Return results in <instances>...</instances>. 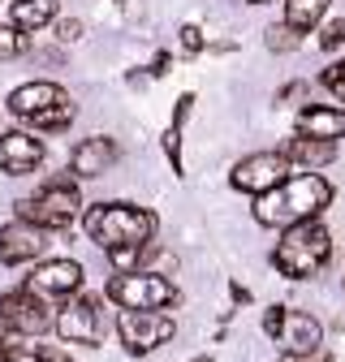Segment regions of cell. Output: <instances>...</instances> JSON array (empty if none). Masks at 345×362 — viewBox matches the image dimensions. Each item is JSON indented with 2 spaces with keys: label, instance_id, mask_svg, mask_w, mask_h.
I'll use <instances>...</instances> for the list:
<instances>
[{
  "label": "cell",
  "instance_id": "cell-1",
  "mask_svg": "<svg viewBox=\"0 0 345 362\" xmlns=\"http://www.w3.org/2000/svg\"><path fill=\"white\" fill-rule=\"evenodd\" d=\"M337 199L332 181L320 173H298L289 181H281L276 190L255 199V220L264 229H293L302 220H320V211Z\"/></svg>",
  "mask_w": 345,
  "mask_h": 362
},
{
  "label": "cell",
  "instance_id": "cell-2",
  "mask_svg": "<svg viewBox=\"0 0 345 362\" xmlns=\"http://www.w3.org/2000/svg\"><path fill=\"white\" fill-rule=\"evenodd\" d=\"M82 229L100 250H121V246H147L156 238V211L134 207V203H95L82 216Z\"/></svg>",
  "mask_w": 345,
  "mask_h": 362
},
{
  "label": "cell",
  "instance_id": "cell-3",
  "mask_svg": "<svg viewBox=\"0 0 345 362\" xmlns=\"http://www.w3.org/2000/svg\"><path fill=\"white\" fill-rule=\"evenodd\" d=\"M328 259H332V233H328L324 220H302V224H293V229H285L276 250H272L276 272L289 276V281L320 276V272L328 267Z\"/></svg>",
  "mask_w": 345,
  "mask_h": 362
},
{
  "label": "cell",
  "instance_id": "cell-4",
  "mask_svg": "<svg viewBox=\"0 0 345 362\" xmlns=\"http://www.w3.org/2000/svg\"><path fill=\"white\" fill-rule=\"evenodd\" d=\"M9 112L43 134H57V129H69V121L78 117L74 100L65 95V90L57 82H26L18 86L13 95H9Z\"/></svg>",
  "mask_w": 345,
  "mask_h": 362
},
{
  "label": "cell",
  "instance_id": "cell-5",
  "mask_svg": "<svg viewBox=\"0 0 345 362\" xmlns=\"http://www.w3.org/2000/svg\"><path fill=\"white\" fill-rule=\"evenodd\" d=\"M78 207H82V194L69 177H52V181H43V186L18 203V220H30L39 224L43 233H65L69 224L78 220Z\"/></svg>",
  "mask_w": 345,
  "mask_h": 362
},
{
  "label": "cell",
  "instance_id": "cell-6",
  "mask_svg": "<svg viewBox=\"0 0 345 362\" xmlns=\"http://www.w3.org/2000/svg\"><path fill=\"white\" fill-rule=\"evenodd\" d=\"M104 298L117 302L121 310H164L177 302V289L160 272H117L104 289Z\"/></svg>",
  "mask_w": 345,
  "mask_h": 362
},
{
  "label": "cell",
  "instance_id": "cell-7",
  "mask_svg": "<svg viewBox=\"0 0 345 362\" xmlns=\"http://www.w3.org/2000/svg\"><path fill=\"white\" fill-rule=\"evenodd\" d=\"M57 332L69 345H100L108 332V310H104V293H82L69 298L57 315Z\"/></svg>",
  "mask_w": 345,
  "mask_h": 362
},
{
  "label": "cell",
  "instance_id": "cell-8",
  "mask_svg": "<svg viewBox=\"0 0 345 362\" xmlns=\"http://www.w3.org/2000/svg\"><path fill=\"white\" fill-rule=\"evenodd\" d=\"M293 177V160L285 156V151H255V156H246V160H238L233 164V173H229V186L233 190H242V194H268V190H276L281 181H289Z\"/></svg>",
  "mask_w": 345,
  "mask_h": 362
},
{
  "label": "cell",
  "instance_id": "cell-9",
  "mask_svg": "<svg viewBox=\"0 0 345 362\" xmlns=\"http://www.w3.org/2000/svg\"><path fill=\"white\" fill-rule=\"evenodd\" d=\"M172 332H177V324L160 310H121L117 315V337H121L125 354H134V358L160 349L164 341H172Z\"/></svg>",
  "mask_w": 345,
  "mask_h": 362
},
{
  "label": "cell",
  "instance_id": "cell-10",
  "mask_svg": "<svg viewBox=\"0 0 345 362\" xmlns=\"http://www.w3.org/2000/svg\"><path fill=\"white\" fill-rule=\"evenodd\" d=\"M272 341L285 349V358H302V354H315V349H324V328H320V320L315 315H307V310H281V324H276V332H272Z\"/></svg>",
  "mask_w": 345,
  "mask_h": 362
},
{
  "label": "cell",
  "instance_id": "cell-11",
  "mask_svg": "<svg viewBox=\"0 0 345 362\" xmlns=\"http://www.w3.org/2000/svg\"><path fill=\"white\" fill-rule=\"evenodd\" d=\"M0 315H5L22 337H43L48 328H57V320L48 315V302H43L39 293H30L26 285L0 298Z\"/></svg>",
  "mask_w": 345,
  "mask_h": 362
},
{
  "label": "cell",
  "instance_id": "cell-12",
  "mask_svg": "<svg viewBox=\"0 0 345 362\" xmlns=\"http://www.w3.org/2000/svg\"><path fill=\"white\" fill-rule=\"evenodd\" d=\"M26 289L39 293L43 302H48V298H74L82 289V263H74V259H48V263H39L26 276Z\"/></svg>",
  "mask_w": 345,
  "mask_h": 362
},
{
  "label": "cell",
  "instance_id": "cell-13",
  "mask_svg": "<svg viewBox=\"0 0 345 362\" xmlns=\"http://www.w3.org/2000/svg\"><path fill=\"white\" fill-rule=\"evenodd\" d=\"M43 164V143L35 139V134L26 129H9V134H0V173H9V177H26Z\"/></svg>",
  "mask_w": 345,
  "mask_h": 362
},
{
  "label": "cell",
  "instance_id": "cell-14",
  "mask_svg": "<svg viewBox=\"0 0 345 362\" xmlns=\"http://www.w3.org/2000/svg\"><path fill=\"white\" fill-rule=\"evenodd\" d=\"M43 246H48V242H43V229L30 224V220H13V224L0 229V263H9V267L39 259Z\"/></svg>",
  "mask_w": 345,
  "mask_h": 362
},
{
  "label": "cell",
  "instance_id": "cell-15",
  "mask_svg": "<svg viewBox=\"0 0 345 362\" xmlns=\"http://www.w3.org/2000/svg\"><path fill=\"white\" fill-rule=\"evenodd\" d=\"M121 160V147L112 139H104V134H95V139H82L69 156V173L82 177V181H91V177H104L112 164Z\"/></svg>",
  "mask_w": 345,
  "mask_h": 362
},
{
  "label": "cell",
  "instance_id": "cell-16",
  "mask_svg": "<svg viewBox=\"0 0 345 362\" xmlns=\"http://www.w3.org/2000/svg\"><path fill=\"white\" fill-rule=\"evenodd\" d=\"M298 134L311 139H345V108L341 104H307L298 112Z\"/></svg>",
  "mask_w": 345,
  "mask_h": 362
},
{
  "label": "cell",
  "instance_id": "cell-17",
  "mask_svg": "<svg viewBox=\"0 0 345 362\" xmlns=\"http://www.w3.org/2000/svg\"><path fill=\"white\" fill-rule=\"evenodd\" d=\"M281 151H285V156L293 160V168H302V173L328 168V164L337 160V143H332V139H311V134H298V139H289Z\"/></svg>",
  "mask_w": 345,
  "mask_h": 362
},
{
  "label": "cell",
  "instance_id": "cell-18",
  "mask_svg": "<svg viewBox=\"0 0 345 362\" xmlns=\"http://www.w3.org/2000/svg\"><path fill=\"white\" fill-rule=\"evenodd\" d=\"M57 18V0H13V9H9V22L26 35H35L39 26H48Z\"/></svg>",
  "mask_w": 345,
  "mask_h": 362
},
{
  "label": "cell",
  "instance_id": "cell-19",
  "mask_svg": "<svg viewBox=\"0 0 345 362\" xmlns=\"http://www.w3.org/2000/svg\"><path fill=\"white\" fill-rule=\"evenodd\" d=\"M328 5L332 0H285V22L293 26V30H315V26H324V18H328Z\"/></svg>",
  "mask_w": 345,
  "mask_h": 362
},
{
  "label": "cell",
  "instance_id": "cell-20",
  "mask_svg": "<svg viewBox=\"0 0 345 362\" xmlns=\"http://www.w3.org/2000/svg\"><path fill=\"white\" fill-rule=\"evenodd\" d=\"M264 43L272 52H293L298 43H302V30H293L289 22H276V26H268V35H264Z\"/></svg>",
  "mask_w": 345,
  "mask_h": 362
},
{
  "label": "cell",
  "instance_id": "cell-21",
  "mask_svg": "<svg viewBox=\"0 0 345 362\" xmlns=\"http://www.w3.org/2000/svg\"><path fill=\"white\" fill-rule=\"evenodd\" d=\"M22 52H26V30H18L13 22H5V26H0V61H13Z\"/></svg>",
  "mask_w": 345,
  "mask_h": 362
},
{
  "label": "cell",
  "instance_id": "cell-22",
  "mask_svg": "<svg viewBox=\"0 0 345 362\" xmlns=\"http://www.w3.org/2000/svg\"><path fill=\"white\" fill-rule=\"evenodd\" d=\"M320 48L324 52H341L345 48V18H332L320 26Z\"/></svg>",
  "mask_w": 345,
  "mask_h": 362
},
{
  "label": "cell",
  "instance_id": "cell-23",
  "mask_svg": "<svg viewBox=\"0 0 345 362\" xmlns=\"http://www.w3.org/2000/svg\"><path fill=\"white\" fill-rule=\"evenodd\" d=\"M164 156H168L172 173H182V125H168L164 129Z\"/></svg>",
  "mask_w": 345,
  "mask_h": 362
},
{
  "label": "cell",
  "instance_id": "cell-24",
  "mask_svg": "<svg viewBox=\"0 0 345 362\" xmlns=\"http://www.w3.org/2000/svg\"><path fill=\"white\" fill-rule=\"evenodd\" d=\"M320 86H328L332 95H341V100H345V61H332V65L320 74Z\"/></svg>",
  "mask_w": 345,
  "mask_h": 362
},
{
  "label": "cell",
  "instance_id": "cell-25",
  "mask_svg": "<svg viewBox=\"0 0 345 362\" xmlns=\"http://www.w3.org/2000/svg\"><path fill=\"white\" fill-rule=\"evenodd\" d=\"M177 39H182V52H190V57L207 48V39H203V30H199V26H182V30H177Z\"/></svg>",
  "mask_w": 345,
  "mask_h": 362
},
{
  "label": "cell",
  "instance_id": "cell-26",
  "mask_svg": "<svg viewBox=\"0 0 345 362\" xmlns=\"http://www.w3.org/2000/svg\"><path fill=\"white\" fill-rule=\"evenodd\" d=\"M18 337H22V332H18V328L5 320V315H0V354H5V349H13V345H18Z\"/></svg>",
  "mask_w": 345,
  "mask_h": 362
},
{
  "label": "cell",
  "instance_id": "cell-27",
  "mask_svg": "<svg viewBox=\"0 0 345 362\" xmlns=\"http://www.w3.org/2000/svg\"><path fill=\"white\" fill-rule=\"evenodd\" d=\"M0 362H43V358H39L35 349H18V345H13V349L0 354Z\"/></svg>",
  "mask_w": 345,
  "mask_h": 362
},
{
  "label": "cell",
  "instance_id": "cell-28",
  "mask_svg": "<svg viewBox=\"0 0 345 362\" xmlns=\"http://www.w3.org/2000/svg\"><path fill=\"white\" fill-rule=\"evenodd\" d=\"M57 35H61L65 43H74V39H82V22H78V18H65V22L57 26Z\"/></svg>",
  "mask_w": 345,
  "mask_h": 362
},
{
  "label": "cell",
  "instance_id": "cell-29",
  "mask_svg": "<svg viewBox=\"0 0 345 362\" xmlns=\"http://www.w3.org/2000/svg\"><path fill=\"white\" fill-rule=\"evenodd\" d=\"M35 354H39V358H43V362H74V358H69V354H65V349H57V345H39V349H35Z\"/></svg>",
  "mask_w": 345,
  "mask_h": 362
},
{
  "label": "cell",
  "instance_id": "cell-30",
  "mask_svg": "<svg viewBox=\"0 0 345 362\" xmlns=\"http://www.w3.org/2000/svg\"><path fill=\"white\" fill-rule=\"evenodd\" d=\"M302 95H307V82H289V86H281V95H276V100L285 104V100H302Z\"/></svg>",
  "mask_w": 345,
  "mask_h": 362
},
{
  "label": "cell",
  "instance_id": "cell-31",
  "mask_svg": "<svg viewBox=\"0 0 345 362\" xmlns=\"http://www.w3.org/2000/svg\"><path fill=\"white\" fill-rule=\"evenodd\" d=\"M285 362H332L328 349H315V354H302V358H285Z\"/></svg>",
  "mask_w": 345,
  "mask_h": 362
},
{
  "label": "cell",
  "instance_id": "cell-32",
  "mask_svg": "<svg viewBox=\"0 0 345 362\" xmlns=\"http://www.w3.org/2000/svg\"><path fill=\"white\" fill-rule=\"evenodd\" d=\"M151 78H160V74H168V52H160L156 61H151V69H147Z\"/></svg>",
  "mask_w": 345,
  "mask_h": 362
},
{
  "label": "cell",
  "instance_id": "cell-33",
  "mask_svg": "<svg viewBox=\"0 0 345 362\" xmlns=\"http://www.w3.org/2000/svg\"><path fill=\"white\" fill-rule=\"evenodd\" d=\"M229 293H233V302H250V293H246V285H229Z\"/></svg>",
  "mask_w": 345,
  "mask_h": 362
},
{
  "label": "cell",
  "instance_id": "cell-34",
  "mask_svg": "<svg viewBox=\"0 0 345 362\" xmlns=\"http://www.w3.org/2000/svg\"><path fill=\"white\" fill-rule=\"evenodd\" d=\"M250 5H268V0H250Z\"/></svg>",
  "mask_w": 345,
  "mask_h": 362
},
{
  "label": "cell",
  "instance_id": "cell-35",
  "mask_svg": "<svg viewBox=\"0 0 345 362\" xmlns=\"http://www.w3.org/2000/svg\"><path fill=\"white\" fill-rule=\"evenodd\" d=\"M194 362H211V358H194Z\"/></svg>",
  "mask_w": 345,
  "mask_h": 362
}]
</instances>
